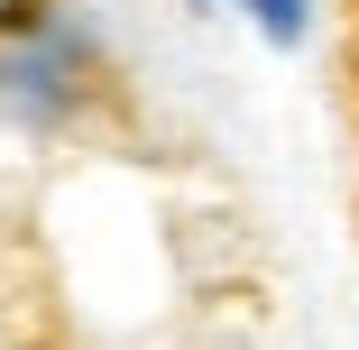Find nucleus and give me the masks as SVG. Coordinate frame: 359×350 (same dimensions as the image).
<instances>
[{
    "instance_id": "1",
    "label": "nucleus",
    "mask_w": 359,
    "mask_h": 350,
    "mask_svg": "<svg viewBox=\"0 0 359 350\" xmlns=\"http://www.w3.org/2000/svg\"><path fill=\"white\" fill-rule=\"evenodd\" d=\"M240 10H249V19H258L267 37H295V28H304V10H313V0H240Z\"/></svg>"
}]
</instances>
